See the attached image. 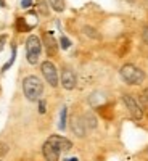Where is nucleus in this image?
I'll return each mask as SVG.
<instances>
[{"label": "nucleus", "mask_w": 148, "mask_h": 161, "mask_svg": "<svg viewBox=\"0 0 148 161\" xmlns=\"http://www.w3.org/2000/svg\"><path fill=\"white\" fill-rule=\"evenodd\" d=\"M23 92L27 100H37L42 92H44V86L39 78H35V76H29V78H26L23 81Z\"/></svg>", "instance_id": "obj_1"}, {"label": "nucleus", "mask_w": 148, "mask_h": 161, "mask_svg": "<svg viewBox=\"0 0 148 161\" xmlns=\"http://www.w3.org/2000/svg\"><path fill=\"white\" fill-rule=\"evenodd\" d=\"M121 78L127 82L131 84V86H138V84H142L143 79H145V73L142 69H138L135 64H131L127 63L121 68Z\"/></svg>", "instance_id": "obj_2"}, {"label": "nucleus", "mask_w": 148, "mask_h": 161, "mask_svg": "<svg viewBox=\"0 0 148 161\" xmlns=\"http://www.w3.org/2000/svg\"><path fill=\"white\" fill-rule=\"evenodd\" d=\"M42 52V44L37 36H29L26 40V53H27V61L31 64H35L39 61V56Z\"/></svg>", "instance_id": "obj_3"}, {"label": "nucleus", "mask_w": 148, "mask_h": 161, "mask_svg": "<svg viewBox=\"0 0 148 161\" xmlns=\"http://www.w3.org/2000/svg\"><path fill=\"white\" fill-rule=\"evenodd\" d=\"M40 68H42V74L47 79V82L52 87H57L58 86V71L55 68V64L52 61H44Z\"/></svg>", "instance_id": "obj_4"}, {"label": "nucleus", "mask_w": 148, "mask_h": 161, "mask_svg": "<svg viewBox=\"0 0 148 161\" xmlns=\"http://www.w3.org/2000/svg\"><path fill=\"white\" fill-rule=\"evenodd\" d=\"M123 100H124V103H126V107H127L129 113H131V116H132L134 119H142V116H143V110L140 108L138 102L134 100L132 95H127V93H126V95H123Z\"/></svg>", "instance_id": "obj_5"}, {"label": "nucleus", "mask_w": 148, "mask_h": 161, "mask_svg": "<svg viewBox=\"0 0 148 161\" xmlns=\"http://www.w3.org/2000/svg\"><path fill=\"white\" fill-rule=\"evenodd\" d=\"M42 153L45 156V159L47 161H58L60 159V150L55 147L52 142H45L44 147H42Z\"/></svg>", "instance_id": "obj_6"}, {"label": "nucleus", "mask_w": 148, "mask_h": 161, "mask_svg": "<svg viewBox=\"0 0 148 161\" xmlns=\"http://www.w3.org/2000/svg\"><path fill=\"white\" fill-rule=\"evenodd\" d=\"M61 84L63 87L66 90H72L74 87H76V76H74V73L68 68H64L63 73H61Z\"/></svg>", "instance_id": "obj_7"}, {"label": "nucleus", "mask_w": 148, "mask_h": 161, "mask_svg": "<svg viewBox=\"0 0 148 161\" xmlns=\"http://www.w3.org/2000/svg\"><path fill=\"white\" fill-rule=\"evenodd\" d=\"M49 142H52V144L57 147L60 151H66V150H69V148L72 147L71 142H69L68 139L61 137V135H50V137H49Z\"/></svg>", "instance_id": "obj_8"}, {"label": "nucleus", "mask_w": 148, "mask_h": 161, "mask_svg": "<svg viewBox=\"0 0 148 161\" xmlns=\"http://www.w3.org/2000/svg\"><path fill=\"white\" fill-rule=\"evenodd\" d=\"M71 129L76 135L79 137H84L86 135V122L82 118H77V116H72L71 118Z\"/></svg>", "instance_id": "obj_9"}, {"label": "nucleus", "mask_w": 148, "mask_h": 161, "mask_svg": "<svg viewBox=\"0 0 148 161\" xmlns=\"http://www.w3.org/2000/svg\"><path fill=\"white\" fill-rule=\"evenodd\" d=\"M44 45H45V49H47L49 55L57 53V40H55V37H53L52 32H45L44 34Z\"/></svg>", "instance_id": "obj_10"}, {"label": "nucleus", "mask_w": 148, "mask_h": 161, "mask_svg": "<svg viewBox=\"0 0 148 161\" xmlns=\"http://www.w3.org/2000/svg\"><path fill=\"white\" fill-rule=\"evenodd\" d=\"M138 105L142 110H148V89H145L140 93V100H138Z\"/></svg>", "instance_id": "obj_11"}, {"label": "nucleus", "mask_w": 148, "mask_h": 161, "mask_svg": "<svg viewBox=\"0 0 148 161\" xmlns=\"http://www.w3.org/2000/svg\"><path fill=\"white\" fill-rule=\"evenodd\" d=\"M50 2V5H52V8L55 12H63L64 10V0H49Z\"/></svg>", "instance_id": "obj_12"}, {"label": "nucleus", "mask_w": 148, "mask_h": 161, "mask_svg": "<svg viewBox=\"0 0 148 161\" xmlns=\"http://www.w3.org/2000/svg\"><path fill=\"white\" fill-rule=\"evenodd\" d=\"M66 113H68L66 107H63V108H61V115H60V126H58L61 130L66 129Z\"/></svg>", "instance_id": "obj_13"}, {"label": "nucleus", "mask_w": 148, "mask_h": 161, "mask_svg": "<svg viewBox=\"0 0 148 161\" xmlns=\"http://www.w3.org/2000/svg\"><path fill=\"white\" fill-rule=\"evenodd\" d=\"M84 32L86 34H89V37H92V39H98V32L97 31H94V29H90V27H84Z\"/></svg>", "instance_id": "obj_14"}, {"label": "nucleus", "mask_w": 148, "mask_h": 161, "mask_svg": "<svg viewBox=\"0 0 148 161\" xmlns=\"http://www.w3.org/2000/svg\"><path fill=\"white\" fill-rule=\"evenodd\" d=\"M39 12L42 15H49V10H47V5H45L44 0H39Z\"/></svg>", "instance_id": "obj_15"}, {"label": "nucleus", "mask_w": 148, "mask_h": 161, "mask_svg": "<svg viewBox=\"0 0 148 161\" xmlns=\"http://www.w3.org/2000/svg\"><path fill=\"white\" fill-rule=\"evenodd\" d=\"M16 27H18L20 31H26V29H27V26L24 24V20H23V18H20V20H18V23H16Z\"/></svg>", "instance_id": "obj_16"}, {"label": "nucleus", "mask_w": 148, "mask_h": 161, "mask_svg": "<svg viewBox=\"0 0 148 161\" xmlns=\"http://www.w3.org/2000/svg\"><path fill=\"white\" fill-rule=\"evenodd\" d=\"M15 55H16V50L13 49V52H12V58H10V61H8V63L3 66V71H5V69H8V68H10V66L13 64V61H15Z\"/></svg>", "instance_id": "obj_17"}, {"label": "nucleus", "mask_w": 148, "mask_h": 161, "mask_svg": "<svg viewBox=\"0 0 148 161\" xmlns=\"http://www.w3.org/2000/svg\"><path fill=\"white\" fill-rule=\"evenodd\" d=\"M60 44H61V47H63V49H68V47L71 45V42H69V39H68V37H61V40H60Z\"/></svg>", "instance_id": "obj_18"}, {"label": "nucleus", "mask_w": 148, "mask_h": 161, "mask_svg": "<svg viewBox=\"0 0 148 161\" xmlns=\"http://www.w3.org/2000/svg\"><path fill=\"white\" fill-rule=\"evenodd\" d=\"M8 151V145H5V144H0V156L2 155H5Z\"/></svg>", "instance_id": "obj_19"}, {"label": "nucleus", "mask_w": 148, "mask_h": 161, "mask_svg": "<svg viewBox=\"0 0 148 161\" xmlns=\"http://www.w3.org/2000/svg\"><path fill=\"white\" fill-rule=\"evenodd\" d=\"M142 37H143V42L148 45V26L143 29V34H142Z\"/></svg>", "instance_id": "obj_20"}, {"label": "nucleus", "mask_w": 148, "mask_h": 161, "mask_svg": "<svg viewBox=\"0 0 148 161\" xmlns=\"http://www.w3.org/2000/svg\"><path fill=\"white\" fill-rule=\"evenodd\" d=\"M31 3H32V0H23V2H21L23 8H27V7H31Z\"/></svg>", "instance_id": "obj_21"}, {"label": "nucleus", "mask_w": 148, "mask_h": 161, "mask_svg": "<svg viewBox=\"0 0 148 161\" xmlns=\"http://www.w3.org/2000/svg\"><path fill=\"white\" fill-rule=\"evenodd\" d=\"M39 111L42 113V115L45 113V102H44V100H40V105H39Z\"/></svg>", "instance_id": "obj_22"}, {"label": "nucleus", "mask_w": 148, "mask_h": 161, "mask_svg": "<svg viewBox=\"0 0 148 161\" xmlns=\"http://www.w3.org/2000/svg\"><path fill=\"white\" fill-rule=\"evenodd\" d=\"M3 45H5V37H0V52H2Z\"/></svg>", "instance_id": "obj_23"}]
</instances>
